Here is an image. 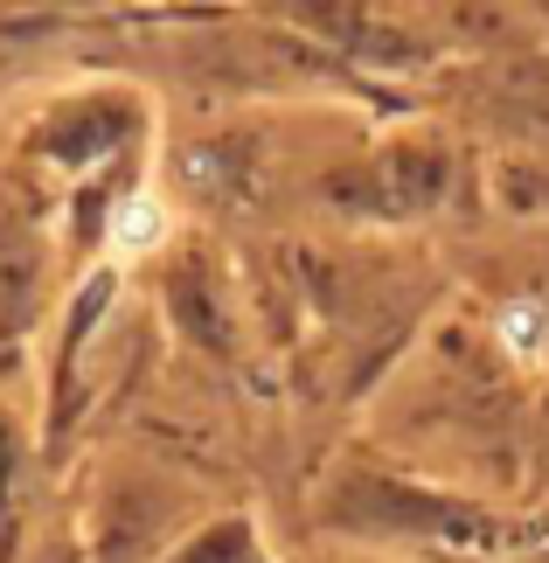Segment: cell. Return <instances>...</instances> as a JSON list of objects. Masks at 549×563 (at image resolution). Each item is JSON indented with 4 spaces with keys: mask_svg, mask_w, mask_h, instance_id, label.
<instances>
[{
    "mask_svg": "<svg viewBox=\"0 0 549 563\" xmlns=\"http://www.w3.org/2000/svg\"><path fill=\"white\" fill-rule=\"evenodd\" d=\"M501 349H508L515 362H536L549 349V320L536 299H515V307H501Z\"/></svg>",
    "mask_w": 549,
    "mask_h": 563,
    "instance_id": "2",
    "label": "cell"
},
{
    "mask_svg": "<svg viewBox=\"0 0 549 563\" xmlns=\"http://www.w3.org/2000/svg\"><path fill=\"white\" fill-rule=\"evenodd\" d=\"M182 175H188V188H223V181H230L223 146H202V154H188V161H182Z\"/></svg>",
    "mask_w": 549,
    "mask_h": 563,
    "instance_id": "3",
    "label": "cell"
},
{
    "mask_svg": "<svg viewBox=\"0 0 549 563\" xmlns=\"http://www.w3.org/2000/svg\"><path fill=\"white\" fill-rule=\"evenodd\" d=\"M167 236V209L153 202V195H125V202L112 209V251H125V257H140V251H153Z\"/></svg>",
    "mask_w": 549,
    "mask_h": 563,
    "instance_id": "1",
    "label": "cell"
}]
</instances>
